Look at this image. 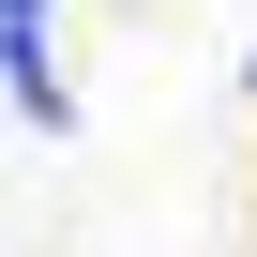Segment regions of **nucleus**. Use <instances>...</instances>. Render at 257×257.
I'll use <instances>...</instances> for the list:
<instances>
[{"label":"nucleus","mask_w":257,"mask_h":257,"mask_svg":"<svg viewBox=\"0 0 257 257\" xmlns=\"http://www.w3.org/2000/svg\"><path fill=\"white\" fill-rule=\"evenodd\" d=\"M0 16H46V0H0Z\"/></svg>","instance_id":"nucleus-1"}]
</instances>
